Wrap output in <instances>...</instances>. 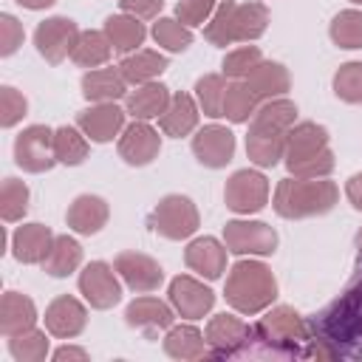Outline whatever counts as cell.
<instances>
[{"instance_id":"cell-1","label":"cell","mask_w":362,"mask_h":362,"mask_svg":"<svg viewBox=\"0 0 362 362\" xmlns=\"http://www.w3.org/2000/svg\"><path fill=\"white\" fill-rule=\"evenodd\" d=\"M305 359H362V269L320 314L308 320Z\"/></svg>"},{"instance_id":"cell-2","label":"cell","mask_w":362,"mask_h":362,"mask_svg":"<svg viewBox=\"0 0 362 362\" xmlns=\"http://www.w3.org/2000/svg\"><path fill=\"white\" fill-rule=\"evenodd\" d=\"M283 164L294 178H328L337 167L328 147V130L317 122H294L286 139Z\"/></svg>"},{"instance_id":"cell-3","label":"cell","mask_w":362,"mask_h":362,"mask_svg":"<svg viewBox=\"0 0 362 362\" xmlns=\"http://www.w3.org/2000/svg\"><path fill=\"white\" fill-rule=\"evenodd\" d=\"M339 201V187L328 178H283L274 187L272 206L280 218L286 221H300V218H314L325 215L337 206Z\"/></svg>"},{"instance_id":"cell-4","label":"cell","mask_w":362,"mask_h":362,"mask_svg":"<svg viewBox=\"0 0 362 362\" xmlns=\"http://www.w3.org/2000/svg\"><path fill=\"white\" fill-rule=\"evenodd\" d=\"M269 25V8L263 3H235L221 0L212 11V17L204 25V37L212 45H232V42H255L266 34Z\"/></svg>"},{"instance_id":"cell-5","label":"cell","mask_w":362,"mask_h":362,"mask_svg":"<svg viewBox=\"0 0 362 362\" xmlns=\"http://www.w3.org/2000/svg\"><path fill=\"white\" fill-rule=\"evenodd\" d=\"M252 339L263 345V351L286 359H305L308 354V320H303L291 305L269 308L255 325Z\"/></svg>"},{"instance_id":"cell-6","label":"cell","mask_w":362,"mask_h":362,"mask_svg":"<svg viewBox=\"0 0 362 362\" xmlns=\"http://www.w3.org/2000/svg\"><path fill=\"white\" fill-rule=\"evenodd\" d=\"M223 297L238 314L255 317V314L266 311L274 303L277 280H274V274H272V269L266 263H260V260H238L226 274Z\"/></svg>"},{"instance_id":"cell-7","label":"cell","mask_w":362,"mask_h":362,"mask_svg":"<svg viewBox=\"0 0 362 362\" xmlns=\"http://www.w3.org/2000/svg\"><path fill=\"white\" fill-rule=\"evenodd\" d=\"M201 218H198V206L187 198V195H164L156 209L147 215V226L167 238V240H184L189 235H195Z\"/></svg>"},{"instance_id":"cell-8","label":"cell","mask_w":362,"mask_h":362,"mask_svg":"<svg viewBox=\"0 0 362 362\" xmlns=\"http://www.w3.org/2000/svg\"><path fill=\"white\" fill-rule=\"evenodd\" d=\"M206 348H209V356L212 359H232V356H240L249 351L252 345V328L235 317V314H215L209 322H206Z\"/></svg>"},{"instance_id":"cell-9","label":"cell","mask_w":362,"mask_h":362,"mask_svg":"<svg viewBox=\"0 0 362 362\" xmlns=\"http://www.w3.org/2000/svg\"><path fill=\"white\" fill-rule=\"evenodd\" d=\"M14 161L25 173H48L57 164L54 156V130L45 124H28L14 139Z\"/></svg>"},{"instance_id":"cell-10","label":"cell","mask_w":362,"mask_h":362,"mask_svg":"<svg viewBox=\"0 0 362 362\" xmlns=\"http://www.w3.org/2000/svg\"><path fill=\"white\" fill-rule=\"evenodd\" d=\"M119 272L105 263V260H90L82 272H79V294L85 297V303L96 311H107L122 300V283L116 277Z\"/></svg>"},{"instance_id":"cell-11","label":"cell","mask_w":362,"mask_h":362,"mask_svg":"<svg viewBox=\"0 0 362 362\" xmlns=\"http://www.w3.org/2000/svg\"><path fill=\"white\" fill-rule=\"evenodd\" d=\"M223 201L238 215L260 212L269 204V178L257 170H238L226 178Z\"/></svg>"},{"instance_id":"cell-12","label":"cell","mask_w":362,"mask_h":362,"mask_svg":"<svg viewBox=\"0 0 362 362\" xmlns=\"http://www.w3.org/2000/svg\"><path fill=\"white\" fill-rule=\"evenodd\" d=\"M223 243L232 255H274L277 249V232L263 221H226L223 226Z\"/></svg>"},{"instance_id":"cell-13","label":"cell","mask_w":362,"mask_h":362,"mask_svg":"<svg viewBox=\"0 0 362 362\" xmlns=\"http://www.w3.org/2000/svg\"><path fill=\"white\" fill-rule=\"evenodd\" d=\"M79 37V25L71 17H45L34 28V45L37 54L48 65H59L65 57H71L74 42Z\"/></svg>"},{"instance_id":"cell-14","label":"cell","mask_w":362,"mask_h":362,"mask_svg":"<svg viewBox=\"0 0 362 362\" xmlns=\"http://www.w3.org/2000/svg\"><path fill=\"white\" fill-rule=\"evenodd\" d=\"M167 297H170V305L175 308V314L184 317V320H201L215 305L212 288L204 286L201 280L189 277V274L173 277L170 280V288H167Z\"/></svg>"},{"instance_id":"cell-15","label":"cell","mask_w":362,"mask_h":362,"mask_svg":"<svg viewBox=\"0 0 362 362\" xmlns=\"http://www.w3.org/2000/svg\"><path fill=\"white\" fill-rule=\"evenodd\" d=\"M119 158L130 167H144L161 153V136L150 122L133 119L119 136Z\"/></svg>"},{"instance_id":"cell-16","label":"cell","mask_w":362,"mask_h":362,"mask_svg":"<svg viewBox=\"0 0 362 362\" xmlns=\"http://www.w3.org/2000/svg\"><path fill=\"white\" fill-rule=\"evenodd\" d=\"M113 269L119 272L124 286L136 294H150L164 283V269L158 266V260L141 252H119L113 260Z\"/></svg>"},{"instance_id":"cell-17","label":"cell","mask_w":362,"mask_h":362,"mask_svg":"<svg viewBox=\"0 0 362 362\" xmlns=\"http://www.w3.org/2000/svg\"><path fill=\"white\" fill-rule=\"evenodd\" d=\"M124 116H127V110L119 107L116 102H99V105H90L76 113V127L90 141L105 144V141H113V136H122Z\"/></svg>"},{"instance_id":"cell-18","label":"cell","mask_w":362,"mask_h":362,"mask_svg":"<svg viewBox=\"0 0 362 362\" xmlns=\"http://www.w3.org/2000/svg\"><path fill=\"white\" fill-rule=\"evenodd\" d=\"M192 156L209 170H221L235 156V133L223 124H206L192 136Z\"/></svg>"},{"instance_id":"cell-19","label":"cell","mask_w":362,"mask_h":362,"mask_svg":"<svg viewBox=\"0 0 362 362\" xmlns=\"http://www.w3.org/2000/svg\"><path fill=\"white\" fill-rule=\"evenodd\" d=\"M42 320H45V331L51 337H57V339H74L88 325V308L76 297L59 294V297H54L48 303Z\"/></svg>"},{"instance_id":"cell-20","label":"cell","mask_w":362,"mask_h":362,"mask_svg":"<svg viewBox=\"0 0 362 362\" xmlns=\"http://www.w3.org/2000/svg\"><path fill=\"white\" fill-rule=\"evenodd\" d=\"M226 252H229L226 243H221L218 238L204 235V238H195V240L187 243V249H184V263H187V269L198 272L201 277L218 280V277L226 272Z\"/></svg>"},{"instance_id":"cell-21","label":"cell","mask_w":362,"mask_h":362,"mask_svg":"<svg viewBox=\"0 0 362 362\" xmlns=\"http://www.w3.org/2000/svg\"><path fill=\"white\" fill-rule=\"evenodd\" d=\"M110 218V206L102 195H76L65 212V221H68V229H74L76 235H96L102 232V226L107 223Z\"/></svg>"},{"instance_id":"cell-22","label":"cell","mask_w":362,"mask_h":362,"mask_svg":"<svg viewBox=\"0 0 362 362\" xmlns=\"http://www.w3.org/2000/svg\"><path fill=\"white\" fill-rule=\"evenodd\" d=\"M173 317H175V308L158 297H136L127 308H124V322L130 328H139L144 334H156V331H164L173 325Z\"/></svg>"},{"instance_id":"cell-23","label":"cell","mask_w":362,"mask_h":362,"mask_svg":"<svg viewBox=\"0 0 362 362\" xmlns=\"http://www.w3.org/2000/svg\"><path fill=\"white\" fill-rule=\"evenodd\" d=\"M54 232L45 226V223H23L14 229L11 235V255L25 263V266H34V263H42L45 255L51 252V243H54Z\"/></svg>"},{"instance_id":"cell-24","label":"cell","mask_w":362,"mask_h":362,"mask_svg":"<svg viewBox=\"0 0 362 362\" xmlns=\"http://www.w3.org/2000/svg\"><path fill=\"white\" fill-rule=\"evenodd\" d=\"M198 116H201L198 102H195L189 93L178 90V93L170 96L167 110L158 116V127H161L164 136L181 139V136H189V133L198 127Z\"/></svg>"},{"instance_id":"cell-25","label":"cell","mask_w":362,"mask_h":362,"mask_svg":"<svg viewBox=\"0 0 362 362\" xmlns=\"http://www.w3.org/2000/svg\"><path fill=\"white\" fill-rule=\"evenodd\" d=\"M170 88L161 85V82H147V85H136V90H130L124 96V110L127 116L133 119H141V122H150V119H158L167 105H170Z\"/></svg>"},{"instance_id":"cell-26","label":"cell","mask_w":362,"mask_h":362,"mask_svg":"<svg viewBox=\"0 0 362 362\" xmlns=\"http://www.w3.org/2000/svg\"><path fill=\"white\" fill-rule=\"evenodd\" d=\"M286 139H288V133L249 124V133H246V156H249V161L257 164V167H274L286 156Z\"/></svg>"},{"instance_id":"cell-27","label":"cell","mask_w":362,"mask_h":362,"mask_svg":"<svg viewBox=\"0 0 362 362\" xmlns=\"http://www.w3.org/2000/svg\"><path fill=\"white\" fill-rule=\"evenodd\" d=\"M82 96L93 105L116 102V99L127 96V79L122 76L119 65L116 68H90L82 76Z\"/></svg>"},{"instance_id":"cell-28","label":"cell","mask_w":362,"mask_h":362,"mask_svg":"<svg viewBox=\"0 0 362 362\" xmlns=\"http://www.w3.org/2000/svg\"><path fill=\"white\" fill-rule=\"evenodd\" d=\"M37 322V305L31 297L20 294V291H6L0 300V334L8 339L14 334H23L28 328H34Z\"/></svg>"},{"instance_id":"cell-29","label":"cell","mask_w":362,"mask_h":362,"mask_svg":"<svg viewBox=\"0 0 362 362\" xmlns=\"http://www.w3.org/2000/svg\"><path fill=\"white\" fill-rule=\"evenodd\" d=\"M243 82L252 88V93H255L260 102L280 99V96H286L288 88H291V76H288L286 65L272 62V59H263V62H260Z\"/></svg>"},{"instance_id":"cell-30","label":"cell","mask_w":362,"mask_h":362,"mask_svg":"<svg viewBox=\"0 0 362 362\" xmlns=\"http://www.w3.org/2000/svg\"><path fill=\"white\" fill-rule=\"evenodd\" d=\"M161 345L170 359H181V362H195V359L209 356L206 337L195 325H170Z\"/></svg>"},{"instance_id":"cell-31","label":"cell","mask_w":362,"mask_h":362,"mask_svg":"<svg viewBox=\"0 0 362 362\" xmlns=\"http://www.w3.org/2000/svg\"><path fill=\"white\" fill-rule=\"evenodd\" d=\"M119 71L127 79V85H147V82H156L167 71V57L150 48H139L119 62Z\"/></svg>"},{"instance_id":"cell-32","label":"cell","mask_w":362,"mask_h":362,"mask_svg":"<svg viewBox=\"0 0 362 362\" xmlns=\"http://www.w3.org/2000/svg\"><path fill=\"white\" fill-rule=\"evenodd\" d=\"M105 34H107V40H110V45H113V51H119V54H133V51H139V45L144 42V37H147V28H144V23L139 20V17H130V14H110L107 20H105V28H102Z\"/></svg>"},{"instance_id":"cell-33","label":"cell","mask_w":362,"mask_h":362,"mask_svg":"<svg viewBox=\"0 0 362 362\" xmlns=\"http://www.w3.org/2000/svg\"><path fill=\"white\" fill-rule=\"evenodd\" d=\"M82 263V246L76 238L71 235H57L54 243H51V252L45 255V260L40 263L45 274L51 277H68L79 269Z\"/></svg>"},{"instance_id":"cell-34","label":"cell","mask_w":362,"mask_h":362,"mask_svg":"<svg viewBox=\"0 0 362 362\" xmlns=\"http://www.w3.org/2000/svg\"><path fill=\"white\" fill-rule=\"evenodd\" d=\"M110 54H113V45H110L107 34L88 28V31H79V37L74 42V51H71V59L79 68H88L90 71V68L105 65L110 59Z\"/></svg>"},{"instance_id":"cell-35","label":"cell","mask_w":362,"mask_h":362,"mask_svg":"<svg viewBox=\"0 0 362 362\" xmlns=\"http://www.w3.org/2000/svg\"><path fill=\"white\" fill-rule=\"evenodd\" d=\"M257 107H260V99L252 93V88L243 79H229L223 93V116L232 124H246Z\"/></svg>"},{"instance_id":"cell-36","label":"cell","mask_w":362,"mask_h":362,"mask_svg":"<svg viewBox=\"0 0 362 362\" xmlns=\"http://www.w3.org/2000/svg\"><path fill=\"white\" fill-rule=\"evenodd\" d=\"M88 136L76 127V124H62L54 130V156H57V164H65V167H76L88 158Z\"/></svg>"},{"instance_id":"cell-37","label":"cell","mask_w":362,"mask_h":362,"mask_svg":"<svg viewBox=\"0 0 362 362\" xmlns=\"http://www.w3.org/2000/svg\"><path fill=\"white\" fill-rule=\"evenodd\" d=\"M328 34H331V42L345 48V51L362 48V11L359 8H342L331 20Z\"/></svg>"},{"instance_id":"cell-38","label":"cell","mask_w":362,"mask_h":362,"mask_svg":"<svg viewBox=\"0 0 362 362\" xmlns=\"http://www.w3.org/2000/svg\"><path fill=\"white\" fill-rule=\"evenodd\" d=\"M226 76L223 74H204L195 82V102L204 116L218 119L223 116V93H226Z\"/></svg>"},{"instance_id":"cell-39","label":"cell","mask_w":362,"mask_h":362,"mask_svg":"<svg viewBox=\"0 0 362 362\" xmlns=\"http://www.w3.org/2000/svg\"><path fill=\"white\" fill-rule=\"evenodd\" d=\"M153 40L156 45H161L170 54H181L192 45V28H187L181 20L175 17H158L153 23Z\"/></svg>"},{"instance_id":"cell-40","label":"cell","mask_w":362,"mask_h":362,"mask_svg":"<svg viewBox=\"0 0 362 362\" xmlns=\"http://www.w3.org/2000/svg\"><path fill=\"white\" fill-rule=\"evenodd\" d=\"M8 354L17 362H42L48 356V331L28 328L23 334L8 337Z\"/></svg>"},{"instance_id":"cell-41","label":"cell","mask_w":362,"mask_h":362,"mask_svg":"<svg viewBox=\"0 0 362 362\" xmlns=\"http://www.w3.org/2000/svg\"><path fill=\"white\" fill-rule=\"evenodd\" d=\"M28 187L20 181V178H3V187H0V215L6 223H17L23 221V215L28 212Z\"/></svg>"},{"instance_id":"cell-42","label":"cell","mask_w":362,"mask_h":362,"mask_svg":"<svg viewBox=\"0 0 362 362\" xmlns=\"http://www.w3.org/2000/svg\"><path fill=\"white\" fill-rule=\"evenodd\" d=\"M334 93L345 105H362V62L351 59L334 74Z\"/></svg>"},{"instance_id":"cell-43","label":"cell","mask_w":362,"mask_h":362,"mask_svg":"<svg viewBox=\"0 0 362 362\" xmlns=\"http://www.w3.org/2000/svg\"><path fill=\"white\" fill-rule=\"evenodd\" d=\"M260 62H263V54L257 45H238L223 57L221 71L226 79H246Z\"/></svg>"},{"instance_id":"cell-44","label":"cell","mask_w":362,"mask_h":362,"mask_svg":"<svg viewBox=\"0 0 362 362\" xmlns=\"http://www.w3.org/2000/svg\"><path fill=\"white\" fill-rule=\"evenodd\" d=\"M25 113H28V99L17 88L3 85L0 88V124L3 127H14L17 122H23Z\"/></svg>"},{"instance_id":"cell-45","label":"cell","mask_w":362,"mask_h":362,"mask_svg":"<svg viewBox=\"0 0 362 362\" xmlns=\"http://www.w3.org/2000/svg\"><path fill=\"white\" fill-rule=\"evenodd\" d=\"M215 6H218L215 0H178L175 20H181L187 28H198L212 17Z\"/></svg>"},{"instance_id":"cell-46","label":"cell","mask_w":362,"mask_h":362,"mask_svg":"<svg viewBox=\"0 0 362 362\" xmlns=\"http://www.w3.org/2000/svg\"><path fill=\"white\" fill-rule=\"evenodd\" d=\"M23 45V25L14 14H0V54L11 57Z\"/></svg>"},{"instance_id":"cell-47","label":"cell","mask_w":362,"mask_h":362,"mask_svg":"<svg viewBox=\"0 0 362 362\" xmlns=\"http://www.w3.org/2000/svg\"><path fill=\"white\" fill-rule=\"evenodd\" d=\"M119 8L139 20H156L164 8V0H119Z\"/></svg>"},{"instance_id":"cell-48","label":"cell","mask_w":362,"mask_h":362,"mask_svg":"<svg viewBox=\"0 0 362 362\" xmlns=\"http://www.w3.org/2000/svg\"><path fill=\"white\" fill-rule=\"evenodd\" d=\"M345 195H348V201L354 204V209L362 212V173H354V175L345 181Z\"/></svg>"},{"instance_id":"cell-49","label":"cell","mask_w":362,"mask_h":362,"mask_svg":"<svg viewBox=\"0 0 362 362\" xmlns=\"http://www.w3.org/2000/svg\"><path fill=\"white\" fill-rule=\"evenodd\" d=\"M51 356H54V362H65V359L88 362V351H85V348H76V345H62V348H57Z\"/></svg>"},{"instance_id":"cell-50","label":"cell","mask_w":362,"mask_h":362,"mask_svg":"<svg viewBox=\"0 0 362 362\" xmlns=\"http://www.w3.org/2000/svg\"><path fill=\"white\" fill-rule=\"evenodd\" d=\"M17 6H23V8H28V11H40V8H48V6H54L57 0H14Z\"/></svg>"},{"instance_id":"cell-51","label":"cell","mask_w":362,"mask_h":362,"mask_svg":"<svg viewBox=\"0 0 362 362\" xmlns=\"http://www.w3.org/2000/svg\"><path fill=\"white\" fill-rule=\"evenodd\" d=\"M356 263H359V269H362V229L356 232Z\"/></svg>"},{"instance_id":"cell-52","label":"cell","mask_w":362,"mask_h":362,"mask_svg":"<svg viewBox=\"0 0 362 362\" xmlns=\"http://www.w3.org/2000/svg\"><path fill=\"white\" fill-rule=\"evenodd\" d=\"M351 3H356V6H362V0H351Z\"/></svg>"}]
</instances>
